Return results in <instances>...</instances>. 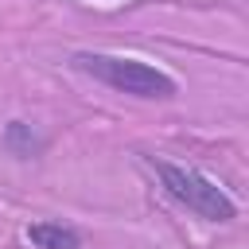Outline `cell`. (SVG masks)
<instances>
[{
  "label": "cell",
  "instance_id": "cell-4",
  "mask_svg": "<svg viewBox=\"0 0 249 249\" xmlns=\"http://www.w3.org/2000/svg\"><path fill=\"white\" fill-rule=\"evenodd\" d=\"M0 144H4V152L16 156V160H35V156L47 148V136H39V128L27 124V121H8V124L0 128Z\"/></svg>",
  "mask_w": 249,
  "mask_h": 249
},
{
  "label": "cell",
  "instance_id": "cell-1",
  "mask_svg": "<svg viewBox=\"0 0 249 249\" xmlns=\"http://www.w3.org/2000/svg\"><path fill=\"white\" fill-rule=\"evenodd\" d=\"M70 66L124 97H136V101H171L179 97V82L156 66V62H144V58H132V54H113V51H74L70 54Z\"/></svg>",
  "mask_w": 249,
  "mask_h": 249
},
{
  "label": "cell",
  "instance_id": "cell-3",
  "mask_svg": "<svg viewBox=\"0 0 249 249\" xmlns=\"http://www.w3.org/2000/svg\"><path fill=\"white\" fill-rule=\"evenodd\" d=\"M23 237H27L31 249H86L82 230L70 226V222H58V218H35V222H27Z\"/></svg>",
  "mask_w": 249,
  "mask_h": 249
},
{
  "label": "cell",
  "instance_id": "cell-2",
  "mask_svg": "<svg viewBox=\"0 0 249 249\" xmlns=\"http://www.w3.org/2000/svg\"><path fill=\"white\" fill-rule=\"evenodd\" d=\"M148 163H152L163 195H167L175 206H183L187 214H195V218H202V222H218V226H226V222L237 218V202H233L210 175H202V171H195V167H187V163L156 160V156H148Z\"/></svg>",
  "mask_w": 249,
  "mask_h": 249
}]
</instances>
